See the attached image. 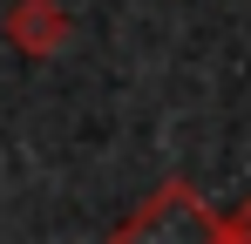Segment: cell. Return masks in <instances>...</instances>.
<instances>
[{"label":"cell","mask_w":251,"mask_h":244,"mask_svg":"<svg viewBox=\"0 0 251 244\" xmlns=\"http://www.w3.org/2000/svg\"><path fill=\"white\" fill-rule=\"evenodd\" d=\"M217 244H251V203L231 210V224H224V238H217Z\"/></svg>","instance_id":"cell-3"},{"label":"cell","mask_w":251,"mask_h":244,"mask_svg":"<svg viewBox=\"0 0 251 244\" xmlns=\"http://www.w3.org/2000/svg\"><path fill=\"white\" fill-rule=\"evenodd\" d=\"M0 27H7V41H14L21 54H54V48L68 41V7H61V0H14V7L0 14Z\"/></svg>","instance_id":"cell-2"},{"label":"cell","mask_w":251,"mask_h":244,"mask_svg":"<svg viewBox=\"0 0 251 244\" xmlns=\"http://www.w3.org/2000/svg\"><path fill=\"white\" fill-rule=\"evenodd\" d=\"M217 238H224V217H217L183 176H170L163 190H150V197L116 224L109 244H217Z\"/></svg>","instance_id":"cell-1"}]
</instances>
